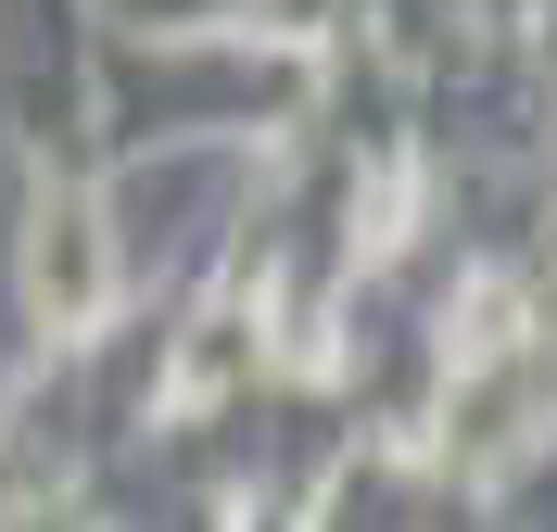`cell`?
I'll use <instances>...</instances> for the list:
<instances>
[{"label": "cell", "instance_id": "obj_1", "mask_svg": "<svg viewBox=\"0 0 557 532\" xmlns=\"http://www.w3.org/2000/svg\"><path fill=\"white\" fill-rule=\"evenodd\" d=\"M38 280H51V318H89L102 253H89V228H76V215H51V228H38Z\"/></svg>", "mask_w": 557, "mask_h": 532}]
</instances>
